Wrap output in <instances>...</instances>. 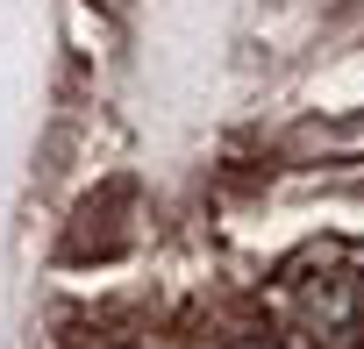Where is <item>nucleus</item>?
<instances>
[{
    "mask_svg": "<svg viewBox=\"0 0 364 349\" xmlns=\"http://www.w3.org/2000/svg\"><path fill=\"white\" fill-rule=\"evenodd\" d=\"M300 321L314 349H357L364 342V271H328L300 292Z\"/></svg>",
    "mask_w": 364,
    "mask_h": 349,
    "instance_id": "1",
    "label": "nucleus"
},
{
    "mask_svg": "<svg viewBox=\"0 0 364 349\" xmlns=\"http://www.w3.org/2000/svg\"><path fill=\"white\" fill-rule=\"evenodd\" d=\"M229 349H279V342H264V335H243V342H229Z\"/></svg>",
    "mask_w": 364,
    "mask_h": 349,
    "instance_id": "2",
    "label": "nucleus"
},
{
    "mask_svg": "<svg viewBox=\"0 0 364 349\" xmlns=\"http://www.w3.org/2000/svg\"><path fill=\"white\" fill-rule=\"evenodd\" d=\"M357 349H364V342H357Z\"/></svg>",
    "mask_w": 364,
    "mask_h": 349,
    "instance_id": "3",
    "label": "nucleus"
}]
</instances>
